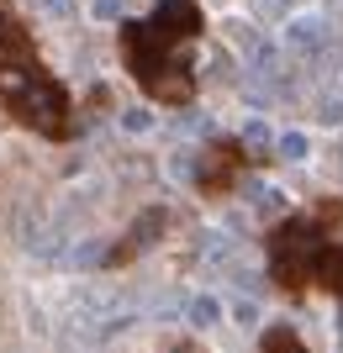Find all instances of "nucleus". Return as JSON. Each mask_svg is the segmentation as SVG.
Returning a JSON list of instances; mask_svg holds the SVG:
<instances>
[{"label": "nucleus", "mask_w": 343, "mask_h": 353, "mask_svg": "<svg viewBox=\"0 0 343 353\" xmlns=\"http://www.w3.org/2000/svg\"><path fill=\"white\" fill-rule=\"evenodd\" d=\"M322 248H328V232H322L317 221H285L280 232L269 237V269H275V280H280L285 290H296Z\"/></svg>", "instance_id": "obj_2"}, {"label": "nucleus", "mask_w": 343, "mask_h": 353, "mask_svg": "<svg viewBox=\"0 0 343 353\" xmlns=\"http://www.w3.org/2000/svg\"><path fill=\"white\" fill-rule=\"evenodd\" d=\"M248 201H254V206L264 211V216H275V211L285 206V195H280V190H269L264 179H248Z\"/></svg>", "instance_id": "obj_6"}, {"label": "nucleus", "mask_w": 343, "mask_h": 353, "mask_svg": "<svg viewBox=\"0 0 343 353\" xmlns=\"http://www.w3.org/2000/svg\"><path fill=\"white\" fill-rule=\"evenodd\" d=\"M48 16H75V0H43Z\"/></svg>", "instance_id": "obj_14"}, {"label": "nucleus", "mask_w": 343, "mask_h": 353, "mask_svg": "<svg viewBox=\"0 0 343 353\" xmlns=\"http://www.w3.org/2000/svg\"><path fill=\"white\" fill-rule=\"evenodd\" d=\"M217 311H222V306H217L211 295H195V301H190V322L195 327H211V322H217Z\"/></svg>", "instance_id": "obj_9"}, {"label": "nucleus", "mask_w": 343, "mask_h": 353, "mask_svg": "<svg viewBox=\"0 0 343 353\" xmlns=\"http://www.w3.org/2000/svg\"><path fill=\"white\" fill-rule=\"evenodd\" d=\"M317 274H322V285H333V290H338L343 295V253H333V248H322V253H317Z\"/></svg>", "instance_id": "obj_5"}, {"label": "nucleus", "mask_w": 343, "mask_h": 353, "mask_svg": "<svg viewBox=\"0 0 343 353\" xmlns=\"http://www.w3.org/2000/svg\"><path fill=\"white\" fill-rule=\"evenodd\" d=\"M264 348H291V353H296L301 338L291 332V327H269V332H264Z\"/></svg>", "instance_id": "obj_10"}, {"label": "nucleus", "mask_w": 343, "mask_h": 353, "mask_svg": "<svg viewBox=\"0 0 343 353\" xmlns=\"http://www.w3.org/2000/svg\"><path fill=\"white\" fill-rule=\"evenodd\" d=\"M317 117H322V121H343V95H322Z\"/></svg>", "instance_id": "obj_11"}, {"label": "nucleus", "mask_w": 343, "mask_h": 353, "mask_svg": "<svg viewBox=\"0 0 343 353\" xmlns=\"http://www.w3.org/2000/svg\"><path fill=\"white\" fill-rule=\"evenodd\" d=\"M233 316H238L243 327H254V322H259V306H254V301H238V306H233Z\"/></svg>", "instance_id": "obj_12"}, {"label": "nucleus", "mask_w": 343, "mask_h": 353, "mask_svg": "<svg viewBox=\"0 0 343 353\" xmlns=\"http://www.w3.org/2000/svg\"><path fill=\"white\" fill-rule=\"evenodd\" d=\"M238 148H243V153H264V148H269V127H264V121H248L243 137H238Z\"/></svg>", "instance_id": "obj_8"}, {"label": "nucleus", "mask_w": 343, "mask_h": 353, "mask_svg": "<svg viewBox=\"0 0 343 353\" xmlns=\"http://www.w3.org/2000/svg\"><path fill=\"white\" fill-rule=\"evenodd\" d=\"M328 37H333V32H328V21H322V16H296V21L285 27V48H291L296 59H312Z\"/></svg>", "instance_id": "obj_3"}, {"label": "nucleus", "mask_w": 343, "mask_h": 353, "mask_svg": "<svg viewBox=\"0 0 343 353\" xmlns=\"http://www.w3.org/2000/svg\"><path fill=\"white\" fill-rule=\"evenodd\" d=\"M95 16H106V21H111V16H117V0H95Z\"/></svg>", "instance_id": "obj_15"}, {"label": "nucleus", "mask_w": 343, "mask_h": 353, "mask_svg": "<svg viewBox=\"0 0 343 353\" xmlns=\"http://www.w3.org/2000/svg\"><path fill=\"white\" fill-rule=\"evenodd\" d=\"M121 127H127V132H143V127H148V111H127V117H121Z\"/></svg>", "instance_id": "obj_13"}, {"label": "nucleus", "mask_w": 343, "mask_h": 353, "mask_svg": "<svg viewBox=\"0 0 343 353\" xmlns=\"http://www.w3.org/2000/svg\"><path fill=\"white\" fill-rule=\"evenodd\" d=\"M0 101H11V111L32 127H43L48 137H63V90L37 79V69L21 63H0Z\"/></svg>", "instance_id": "obj_1"}, {"label": "nucleus", "mask_w": 343, "mask_h": 353, "mask_svg": "<svg viewBox=\"0 0 343 353\" xmlns=\"http://www.w3.org/2000/svg\"><path fill=\"white\" fill-rule=\"evenodd\" d=\"M275 153H280L285 163H301L306 159V132H280L275 137Z\"/></svg>", "instance_id": "obj_7"}, {"label": "nucleus", "mask_w": 343, "mask_h": 353, "mask_svg": "<svg viewBox=\"0 0 343 353\" xmlns=\"http://www.w3.org/2000/svg\"><path fill=\"white\" fill-rule=\"evenodd\" d=\"M164 227H169V211H143V216H137V227H133V237H127L121 248H111L106 259H111V264H117V259H133L137 248H148L153 237H164Z\"/></svg>", "instance_id": "obj_4"}]
</instances>
